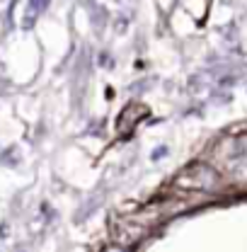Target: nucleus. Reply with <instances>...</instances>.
<instances>
[{
    "label": "nucleus",
    "mask_w": 247,
    "mask_h": 252,
    "mask_svg": "<svg viewBox=\"0 0 247 252\" xmlns=\"http://www.w3.org/2000/svg\"><path fill=\"white\" fill-rule=\"evenodd\" d=\"M185 180H189V187L194 189H214V185H216V175L211 172V167H204V165L186 167L177 177V182H185Z\"/></svg>",
    "instance_id": "1"
}]
</instances>
